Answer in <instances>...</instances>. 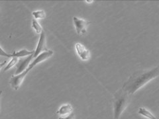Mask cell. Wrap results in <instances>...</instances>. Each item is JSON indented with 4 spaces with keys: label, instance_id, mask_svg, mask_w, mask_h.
<instances>
[{
    "label": "cell",
    "instance_id": "cell-1",
    "mask_svg": "<svg viewBox=\"0 0 159 119\" xmlns=\"http://www.w3.org/2000/svg\"><path fill=\"white\" fill-rule=\"evenodd\" d=\"M158 66L150 69L137 71L129 77L127 81L124 83L122 89L129 95H133L148 82L158 77Z\"/></svg>",
    "mask_w": 159,
    "mask_h": 119
},
{
    "label": "cell",
    "instance_id": "cell-2",
    "mask_svg": "<svg viewBox=\"0 0 159 119\" xmlns=\"http://www.w3.org/2000/svg\"><path fill=\"white\" fill-rule=\"evenodd\" d=\"M129 101L130 95L122 89L114 94L113 100L114 118L119 119L120 118L121 114L127 107Z\"/></svg>",
    "mask_w": 159,
    "mask_h": 119
},
{
    "label": "cell",
    "instance_id": "cell-3",
    "mask_svg": "<svg viewBox=\"0 0 159 119\" xmlns=\"http://www.w3.org/2000/svg\"><path fill=\"white\" fill-rule=\"evenodd\" d=\"M73 22L75 29L78 35H83L87 32V28L91 23L77 17H73Z\"/></svg>",
    "mask_w": 159,
    "mask_h": 119
},
{
    "label": "cell",
    "instance_id": "cell-4",
    "mask_svg": "<svg viewBox=\"0 0 159 119\" xmlns=\"http://www.w3.org/2000/svg\"><path fill=\"white\" fill-rule=\"evenodd\" d=\"M30 71V69L27 68L26 69V70H25L23 72L21 73H19L18 75H14L12 76V77L10 79L9 83L12 88L14 89V90L17 91L18 89L21 87V84L24 80L25 77H26L27 75V73Z\"/></svg>",
    "mask_w": 159,
    "mask_h": 119
},
{
    "label": "cell",
    "instance_id": "cell-5",
    "mask_svg": "<svg viewBox=\"0 0 159 119\" xmlns=\"http://www.w3.org/2000/svg\"><path fill=\"white\" fill-rule=\"evenodd\" d=\"M48 49L46 48V36L44 32L40 34V38L39 40V42L35 51L34 52L33 58H37L39 54L41 53L47 51Z\"/></svg>",
    "mask_w": 159,
    "mask_h": 119
},
{
    "label": "cell",
    "instance_id": "cell-6",
    "mask_svg": "<svg viewBox=\"0 0 159 119\" xmlns=\"http://www.w3.org/2000/svg\"><path fill=\"white\" fill-rule=\"evenodd\" d=\"M52 55L53 52L52 51H50V50H48L47 51L41 53V54H39L37 58H34L32 61V62L29 64V66H30L33 69L34 66H36L37 64L43 62L44 60H45L49 58L50 57H51Z\"/></svg>",
    "mask_w": 159,
    "mask_h": 119
},
{
    "label": "cell",
    "instance_id": "cell-7",
    "mask_svg": "<svg viewBox=\"0 0 159 119\" xmlns=\"http://www.w3.org/2000/svg\"><path fill=\"white\" fill-rule=\"evenodd\" d=\"M75 48L78 56L82 60L87 61L89 58H90V56H91L90 52H89L88 50L86 48V47L84 46L83 44L80 43H76Z\"/></svg>",
    "mask_w": 159,
    "mask_h": 119
},
{
    "label": "cell",
    "instance_id": "cell-8",
    "mask_svg": "<svg viewBox=\"0 0 159 119\" xmlns=\"http://www.w3.org/2000/svg\"><path fill=\"white\" fill-rule=\"evenodd\" d=\"M33 55L34 54H32V55L27 56V58H25L19 62L17 66L16 75H18V74L21 73L25 70H26L27 68L29 67V64H31V62L33 60Z\"/></svg>",
    "mask_w": 159,
    "mask_h": 119
},
{
    "label": "cell",
    "instance_id": "cell-9",
    "mask_svg": "<svg viewBox=\"0 0 159 119\" xmlns=\"http://www.w3.org/2000/svg\"><path fill=\"white\" fill-rule=\"evenodd\" d=\"M73 111L72 106L70 104H66V105H62L61 108H59V110L57 112V114L59 115L65 116L67 115H70Z\"/></svg>",
    "mask_w": 159,
    "mask_h": 119
},
{
    "label": "cell",
    "instance_id": "cell-10",
    "mask_svg": "<svg viewBox=\"0 0 159 119\" xmlns=\"http://www.w3.org/2000/svg\"><path fill=\"white\" fill-rule=\"evenodd\" d=\"M34 51H27V50L23 49L21 50V51H19L18 52H14L12 54H11V58H23L25 56H29L30 55H32V54H34Z\"/></svg>",
    "mask_w": 159,
    "mask_h": 119
},
{
    "label": "cell",
    "instance_id": "cell-11",
    "mask_svg": "<svg viewBox=\"0 0 159 119\" xmlns=\"http://www.w3.org/2000/svg\"><path fill=\"white\" fill-rule=\"evenodd\" d=\"M139 114H140L141 115L145 117L148 119H157V118L152 114L148 110H147L145 108H139Z\"/></svg>",
    "mask_w": 159,
    "mask_h": 119
},
{
    "label": "cell",
    "instance_id": "cell-12",
    "mask_svg": "<svg viewBox=\"0 0 159 119\" xmlns=\"http://www.w3.org/2000/svg\"><path fill=\"white\" fill-rule=\"evenodd\" d=\"M32 28L35 31L36 33L38 34H41L43 33V28L41 26L36 19H33L32 21Z\"/></svg>",
    "mask_w": 159,
    "mask_h": 119
},
{
    "label": "cell",
    "instance_id": "cell-13",
    "mask_svg": "<svg viewBox=\"0 0 159 119\" xmlns=\"http://www.w3.org/2000/svg\"><path fill=\"white\" fill-rule=\"evenodd\" d=\"M32 15L34 19H43L46 18V14L43 10H39V11H33L32 13Z\"/></svg>",
    "mask_w": 159,
    "mask_h": 119
},
{
    "label": "cell",
    "instance_id": "cell-14",
    "mask_svg": "<svg viewBox=\"0 0 159 119\" xmlns=\"http://www.w3.org/2000/svg\"><path fill=\"white\" fill-rule=\"evenodd\" d=\"M18 61L19 60H18L17 58H15V57L12 58L11 60L7 64V65L6 66V68H4V71L6 72V71L9 70L10 68H11L12 67H13L15 65H16V64L18 62Z\"/></svg>",
    "mask_w": 159,
    "mask_h": 119
},
{
    "label": "cell",
    "instance_id": "cell-15",
    "mask_svg": "<svg viewBox=\"0 0 159 119\" xmlns=\"http://www.w3.org/2000/svg\"><path fill=\"white\" fill-rule=\"evenodd\" d=\"M0 56L7 58H11V54L6 52V51H4L1 46H0Z\"/></svg>",
    "mask_w": 159,
    "mask_h": 119
},
{
    "label": "cell",
    "instance_id": "cell-16",
    "mask_svg": "<svg viewBox=\"0 0 159 119\" xmlns=\"http://www.w3.org/2000/svg\"><path fill=\"white\" fill-rule=\"evenodd\" d=\"M58 119H74V114L72 112L71 114H70V115H67L66 117H60Z\"/></svg>",
    "mask_w": 159,
    "mask_h": 119
},
{
    "label": "cell",
    "instance_id": "cell-17",
    "mask_svg": "<svg viewBox=\"0 0 159 119\" xmlns=\"http://www.w3.org/2000/svg\"><path fill=\"white\" fill-rule=\"evenodd\" d=\"M6 63H7V61H4L2 63L0 64V69H1L3 66H5V65H6Z\"/></svg>",
    "mask_w": 159,
    "mask_h": 119
},
{
    "label": "cell",
    "instance_id": "cell-18",
    "mask_svg": "<svg viewBox=\"0 0 159 119\" xmlns=\"http://www.w3.org/2000/svg\"><path fill=\"white\" fill-rule=\"evenodd\" d=\"M86 2H88V3H91L92 2H93V0H91V1H89V0H86Z\"/></svg>",
    "mask_w": 159,
    "mask_h": 119
},
{
    "label": "cell",
    "instance_id": "cell-19",
    "mask_svg": "<svg viewBox=\"0 0 159 119\" xmlns=\"http://www.w3.org/2000/svg\"><path fill=\"white\" fill-rule=\"evenodd\" d=\"M2 91H0V97H1V95H2Z\"/></svg>",
    "mask_w": 159,
    "mask_h": 119
}]
</instances>
